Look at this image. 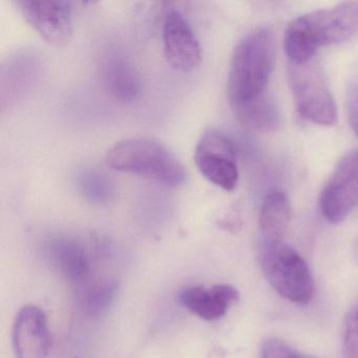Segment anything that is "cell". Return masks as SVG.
<instances>
[{"label":"cell","mask_w":358,"mask_h":358,"mask_svg":"<svg viewBox=\"0 0 358 358\" xmlns=\"http://www.w3.org/2000/svg\"><path fill=\"white\" fill-rule=\"evenodd\" d=\"M289 85L297 112L314 124L331 127L337 122L336 102L328 79L315 60L289 66Z\"/></svg>","instance_id":"5b68a950"},{"label":"cell","mask_w":358,"mask_h":358,"mask_svg":"<svg viewBox=\"0 0 358 358\" xmlns=\"http://www.w3.org/2000/svg\"><path fill=\"white\" fill-rule=\"evenodd\" d=\"M162 38L165 59L175 70L190 72L198 68L202 59L200 43L188 20L176 8L164 12Z\"/></svg>","instance_id":"9c48e42d"},{"label":"cell","mask_w":358,"mask_h":358,"mask_svg":"<svg viewBox=\"0 0 358 358\" xmlns=\"http://www.w3.org/2000/svg\"><path fill=\"white\" fill-rule=\"evenodd\" d=\"M110 169L133 173L166 186H180L186 181L185 167L163 144L148 138H129L115 144L108 154Z\"/></svg>","instance_id":"3957f363"},{"label":"cell","mask_w":358,"mask_h":358,"mask_svg":"<svg viewBox=\"0 0 358 358\" xmlns=\"http://www.w3.org/2000/svg\"><path fill=\"white\" fill-rule=\"evenodd\" d=\"M261 358H317L297 351L280 339L270 338L263 343Z\"/></svg>","instance_id":"d6986e66"},{"label":"cell","mask_w":358,"mask_h":358,"mask_svg":"<svg viewBox=\"0 0 358 358\" xmlns=\"http://www.w3.org/2000/svg\"><path fill=\"white\" fill-rule=\"evenodd\" d=\"M16 358H49L52 336L49 320L37 306H24L16 315L13 327Z\"/></svg>","instance_id":"7c38bea8"},{"label":"cell","mask_w":358,"mask_h":358,"mask_svg":"<svg viewBox=\"0 0 358 358\" xmlns=\"http://www.w3.org/2000/svg\"><path fill=\"white\" fill-rule=\"evenodd\" d=\"M275 57V38L267 27L255 29L238 43L227 83L228 97L234 110L266 94Z\"/></svg>","instance_id":"7a4b0ae2"},{"label":"cell","mask_w":358,"mask_h":358,"mask_svg":"<svg viewBox=\"0 0 358 358\" xmlns=\"http://www.w3.org/2000/svg\"><path fill=\"white\" fill-rule=\"evenodd\" d=\"M16 5L24 20L48 43L62 45L70 41L73 13L68 1L20 0Z\"/></svg>","instance_id":"30bf717a"},{"label":"cell","mask_w":358,"mask_h":358,"mask_svg":"<svg viewBox=\"0 0 358 358\" xmlns=\"http://www.w3.org/2000/svg\"><path fill=\"white\" fill-rule=\"evenodd\" d=\"M238 118L247 127L259 131H272L280 125V113L271 97L264 94L246 106L234 110Z\"/></svg>","instance_id":"e0dca14e"},{"label":"cell","mask_w":358,"mask_h":358,"mask_svg":"<svg viewBox=\"0 0 358 358\" xmlns=\"http://www.w3.org/2000/svg\"><path fill=\"white\" fill-rule=\"evenodd\" d=\"M290 219V203L286 194L274 192L267 196L259 215V227L266 240L282 241Z\"/></svg>","instance_id":"2e32d148"},{"label":"cell","mask_w":358,"mask_h":358,"mask_svg":"<svg viewBox=\"0 0 358 358\" xmlns=\"http://www.w3.org/2000/svg\"><path fill=\"white\" fill-rule=\"evenodd\" d=\"M238 299V290L228 284L215 285L209 288L186 287L179 294L180 303L184 308L207 322L223 317Z\"/></svg>","instance_id":"5bb4252c"},{"label":"cell","mask_w":358,"mask_h":358,"mask_svg":"<svg viewBox=\"0 0 358 358\" xmlns=\"http://www.w3.org/2000/svg\"><path fill=\"white\" fill-rule=\"evenodd\" d=\"M348 119L358 137V75L350 79L347 87Z\"/></svg>","instance_id":"44dd1931"},{"label":"cell","mask_w":358,"mask_h":358,"mask_svg":"<svg viewBox=\"0 0 358 358\" xmlns=\"http://www.w3.org/2000/svg\"><path fill=\"white\" fill-rule=\"evenodd\" d=\"M102 80L113 97L134 102L142 91L141 77L131 58L123 50L110 47L101 62Z\"/></svg>","instance_id":"4fadbf2b"},{"label":"cell","mask_w":358,"mask_h":358,"mask_svg":"<svg viewBox=\"0 0 358 358\" xmlns=\"http://www.w3.org/2000/svg\"><path fill=\"white\" fill-rule=\"evenodd\" d=\"M343 358H358V306L350 312L345 320Z\"/></svg>","instance_id":"ffe728a7"},{"label":"cell","mask_w":358,"mask_h":358,"mask_svg":"<svg viewBox=\"0 0 358 358\" xmlns=\"http://www.w3.org/2000/svg\"><path fill=\"white\" fill-rule=\"evenodd\" d=\"M320 207L327 221L343 222L358 207V150L345 154L320 194Z\"/></svg>","instance_id":"52a82bcc"},{"label":"cell","mask_w":358,"mask_h":358,"mask_svg":"<svg viewBox=\"0 0 358 358\" xmlns=\"http://www.w3.org/2000/svg\"><path fill=\"white\" fill-rule=\"evenodd\" d=\"M357 33L358 1L338 3L292 20L285 32V52L291 64H306L320 48L345 43Z\"/></svg>","instance_id":"6da1fadb"},{"label":"cell","mask_w":358,"mask_h":358,"mask_svg":"<svg viewBox=\"0 0 358 358\" xmlns=\"http://www.w3.org/2000/svg\"><path fill=\"white\" fill-rule=\"evenodd\" d=\"M118 293L119 282L115 278L87 280L79 286L76 299L77 308L85 317H100L114 305Z\"/></svg>","instance_id":"9a60e30c"},{"label":"cell","mask_w":358,"mask_h":358,"mask_svg":"<svg viewBox=\"0 0 358 358\" xmlns=\"http://www.w3.org/2000/svg\"><path fill=\"white\" fill-rule=\"evenodd\" d=\"M194 163L201 175L213 185L234 192L238 184V165L231 140L217 129H208L196 144Z\"/></svg>","instance_id":"8992f818"},{"label":"cell","mask_w":358,"mask_h":358,"mask_svg":"<svg viewBox=\"0 0 358 358\" xmlns=\"http://www.w3.org/2000/svg\"><path fill=\"white\" fill-rule=\"evenodd\" d=\"M43 58L35 50H22L8 58L0 72L3 110L22 102L35 89L43 74Z\"/></svg>","instance_id":"ba28073f"},{"label":"cell","mask_w":358,"mask_h":358,"mask_svg":"<svg viewBox=\"0 0 358 358\" xmlns=\"http://www.w3.org/2000/svg\"><path fill=\"white\" fill-rule=\"evenodd\" d=\"M45 253L51 265L72 284L90 280L92 255L87 245L76 236L55 234L45 243Z\"/></svg>","instance_id":"8fae6325"},{"label":"cell","mask_w":358,"mask_h":358,"mask_svg":"<svg viewBox=\"0 0 358 358\" xmlns=\"http://www.w3.org/2000/svg\"><path fill=\"white\" fill-rule=\"evenodd\" d=\"M259 259L264 275L280 296L299 305L312 301L313 278L309 266L295 249L282 241L265 240Z\"/></svg>","instance_id":"277c9868"},{"label":"cell","mask_w":358,"mask_h":358,"mask_svg":"<svg viewBox=\"0 0 358 358\" xmlns=\"http://www.w3.org/2000/svg\"><path fill=\"white\" fill-rule=\"evenodd\" d=\"M77 189L87 202L108 204L114 196V185L108 176L97 169H85L76 178Z\"/></svg>","instance_id":"ac0fdd59"}]
</instances>
